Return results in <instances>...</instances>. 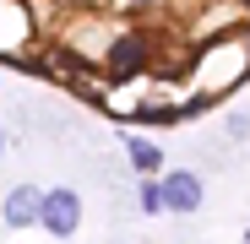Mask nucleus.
<instances>
[{
	"mask_svg": "<svg viewBox=\"0 0 250 244\" xmlns=\"http://www.w3.org/2000/svg\"><path fill=\"white\" fill-rule=\"evenodd\" d=\"M38 228H44L49 239H71L82 228V195L71 185H55L44 190V217H38Z\"/></svg>",
	"mask_w": 250,
	"mask_h": 244,
	"instance_id": "obj_1",
	"label": "nucleus"
},
{
	"mask_svg": "<svg viewBox=\"0 0 250 244\" xmlns=\"http://www.w3.org/2000/svg\"><path fill=\"white\" fill-rule=\"evenodd\" d=\"M163 179V212H174V217H190L201 212V201H207V185L196 169H169V174H158Z\"/></svg>",
	"mask_w": 250,
	"mask_h": 244,
	"instance_id": "obj_2",
	"label": "nucleus"
},
{
	"mask_svg": "<svg viewBox=\"0 0 250 244\" xmlns=\"http://www.w3.org/2000/svg\"><path fill=\"white\" fill-rule=\"evenodd\" d=\"M44 217V190L38 185H11V195L0 201V223L6 228H38Z\"/></svg>",
	"mask_w": 250,
	"mask_h": 244,
	"instance_id": "obj_3",
	"label": "nucleus"
},
{
	"mask_svg": "<svg viewBox=\"0 0 250 244\" xmlns=\"http://www.w3.org/2000/svg\"><path fill=\"white\" fill-rule=\"evenodd\" d=\"M142 65H147V38H142V33H125V38L109 44V76H114V81L136 76Z\"/></svg>",
	"mask_w": 250,
	"mask_h": 244,
	"instance_id": "obj_4",
	"label": "nucleus"
},
{
	"mask_svg": "<svg viewBox=\"0 0 250 244\" xmlns=\"http://www.w3.org/2000/svg\"><path fill=\"white\" fill-rule=\"evenodd\" d=\"M125 152H131V163H136L142 174H163V152H158L152 141H142V136H131V141H125Z\"/></svg>",
	"mask_w": 250,
	"mask_h": 244,
	"instance_id": "obj_5",
	"label": "nucleus"
},
{
	"mask_svg": "<svg viewBox=\"0 0 250 244\" xmlns=\"http://www.w3.org/2000/svg\"><path fill=\"white\" fill-rule=\"evenodd\" d=\"M0 157H6V125H0Z\"/></svg>",
	"mask_w": 250,
	"mask_h": 244,
	"instance_id": "obj_6",
	"label": "nucleus"
},
{
	"mask_svg": "<svg viewBox=\"0 0 250 244\" xmlns=\"http://www.w3.org/2000/svg\"><path fill=\"white\" fill-rule=\"evenodd\" d=\"M239 244H250V228H245V233H239Z\"/></svg>",
	"mask_w": 250,
	"mask_h": 244,
	"instance_id": "obj_7",
	"label": "nucleus"
},
{
	"mask_svg": "<svg viewBox=\"0 0 250 244\" xmlns=\"http://www.w3.org/2000/svg\"><path fill=\"white\" fill-rule=\"evenodd\" d=\"M245 6H250V0H245Z\"/></svg>",
	"mask_w": 250,
	"mask_h": 244,
	"instance_id": "obj_8",
	"label": "nucleus"
}]
</instances>
